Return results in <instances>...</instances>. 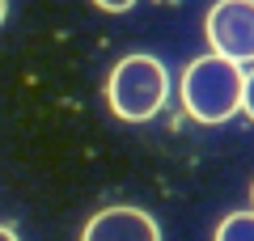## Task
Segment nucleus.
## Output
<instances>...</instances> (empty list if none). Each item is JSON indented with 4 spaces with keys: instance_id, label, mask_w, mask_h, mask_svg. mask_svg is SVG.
Returning <instances> with one entry per match:
<instances>
[{
    "instance_id": "10",
    "label": "nucleus",
    "mask_w": 254,
    "mask_h": 241,
    "mask_svg": "<svg viewBox=\"0 0 254 241\" xmlns=\"http://www.w3.org/2000/svg\"><path fill=\"white\" fill-rule=\"evenodd\" d=\"M250 4H254V0H250Z\"/></svg>"
},
{
    "instance_id": "6",
    "label": "nucleus",
    "mask_w": 254,
    "mask_h": 241,
    "mask_svg": "<svg viewBox=\"0 0 254 241\" xmlns=\"http://www.w3.org/2000/svg\"><path fill=\"white\" fill-rule=\"evenodd\" d=\"M242 110L250 115V123H254V72H246V85H242Z\"/></svg>"
},
{
    "instance_id": "2",
    "label": "nucleus",
    "mask_w": 254,
    "mask_h": 241,
    "mask_svg": "<svg viewBox=\"0 0 254 241\" xmlns=\"http://www.w3.org/2000/svg\"><path fill=\"white\" fill-rule=\"evenodd\" d=\"M170 98V72L157 55H123L106 80V102L123 123H144Z\"/></svg>"
},
{
    "instance_id": "4",
    "label": "nucleus",
    "mask_w": 254,
    "mask_h": 241,
    "mask_svg": "<svg viewBox=\"0 0 254 241\" xmlns=\"http://www.w3.org/2000/svg\"><path fill=\"white\" fill-rule=\"evenodd\" d=\"M81 241H161V229L140 207H106L85 224Z\"/></svg>"
},
{
    "instance_id": "9",
    "label": "nucleus",
    "mask_w": 254,
    "mask_h": 241,
    "mask_svg": "<svg viewBox=\"0 0 254 241\" xmlns=\"http://www.w3.org/2000/svg\"><path fill=\"white\" fill-rule=\"evenodd\" d=\"M4 9H9V0H0V21H4Z\"/></svg>"
},
{
    "instance_id": "7",
    "label": "nucleus",
    "mask_w": 254,
    "mask_h": 241,
    "mask_svg": "<svg viewBox=\"0 0 254 241\" xmlns=\"http://www.w3.org/2000/svg\"><path fill=\"white\" fill-rule=\"evenodd\" d=\"M93 4H98V9H106V13H127L136 0H93Z\"/></svg>"
},
{
    "instance_id": "1",
    "label": "nucleus",
    "mask_w": 254,
    "mask_h": 241,
    "mask_svg": "<svg viewBox=\"0 0 254 241\" xmlns=\"http://www.w3.org/2000/svg\"><path fill=\"white\" fill-rule=\"evenodd\" d=\"M242 85H246V72L237 60L229 55H199L190 60L187 72H182V106L195 123H229V119L242 110Z\"/></svg>"
},
{
    "instance_id": "3",
    "label": "nucleus",
    "mask_w": 254,
    "mask_h": 241,
    "mask_svg": "<svg viewBox=\"0 0 254 241\" xmlns=\"http://www.w3.org/2000/svg\"><path fill=\"white\" fill-rule=\"evenodd\" d=\"M208 43L216 55H229L237 63L254 60V4L250 0H216L208 9Z\"/></svg>"
},
{
    "instance_id": "8",
    "label": "nucleus",
    "mask_w": 254,
    "mask_h": 241,
    "mask_svg": "<svg viewBox=\"0 0 254 241\" xmlns=\"http://www.w3.org/2000/svg\"><path fill=\"white\" fill-rule=\"evenodd\" d=\"M0 241H17V233H13L9 224H0Z\"/></svg>"
},
{
    "instance_id": "5",
    "label": "nucleus",
    "mask_w": 254,
    "mask_h": 241,
    "mask_svg": "<svg viewBox=\"0 0 254 241\" xmlns=\"http://www.w3.org/2000/svg\"><path fill=\"white\" fill-rule=\"evenodd\" d=\"M216 241H254V212H229L216 229Z\"/></svg>"
},
{
    "instance_id": "11",
    "label": "nucleus",
    "mask_w": 254,
    "mask_h": 241,
    "mask_svg": "<svg viewBox=\"0 0 254 241\" xmlns=\"http://www.w3.org/2000/svg\"><path fill=\"white\" fill-rule=\"evenodd\" d=\"M250 195H254V190H250Z\"/></svg>"
}]
</instances>
